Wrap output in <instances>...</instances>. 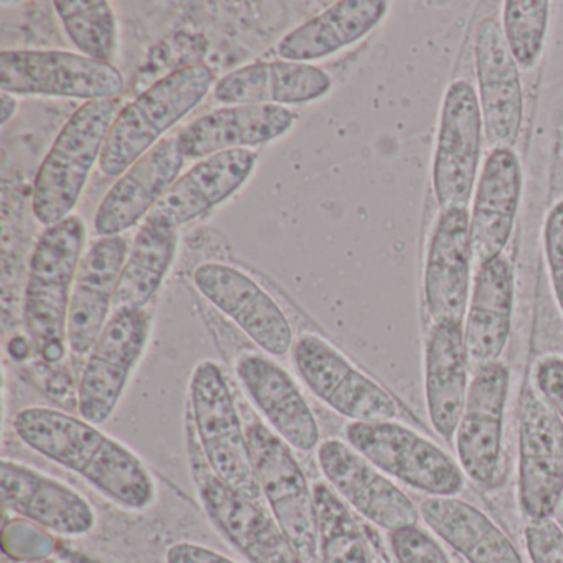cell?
<instances>
[{
  "label": "cell",
  "mask_w": 563,
  "mask_h": 563,
  "mask_svg": "<svg viewBox=\"0 0 563 563\" xmlns=\"http://www.w3.org/2000/svg\"><path fill=\"white\" fill-rule=\"evenodd\" d=\"M12 427L25 446L77 474L120 509L144 512L156 504L159 487L150 467L100 424L32 405L15 413Z\"/></svg>",
  "instance_id": "obj_1"
},
{
  "label": "cell",
  "mask_w": 563,
  "mask_h": 563,
  "mask_svg": "<svg viewBox=\"0 0 563 563\" xmlns=\"http://www.w3.org/2000/svg\"><path fill=\"white\" fill-rule=\"evenodd\" d=\"M85 242L84 219L68 217L44 230L29 262L22 314L32 351L45 364H60L67 355L68 309Z\"/></svg>",
  "instance_id": "obj_2"
},
{
  "label": "cell",
  "mask_w": 563,
  "mask_h": 563,
  "mask_svg": "<svg viewBox=\"0 0 563 563\" xmlns=\"http://www.w3.org/2000/svg\"><path fill=\"white\" fill-rule=\"evenodd\" d=\"M216 85V74L206 64L177 68L151 85L113 121L100 157L101 173L123 176L167 131L200 107Z\"/></svg>",
  "instance_id": "obj_3"
},
{
  "label": "cell",
  "mask_w": 563,
  "mask_h": 563,
  "mask_svg": "<svg viewBox=\"0 0 563 563\" xmlns=\"http://www.w3.org/2000/svg\"><path fill=\"white\" fill-rule=\"evenodd\" d=\"M118 100L81 104L62 128L35 176L32 212L45 227L71 217L120 113Z\"/></svg>",
  "instance_id": "obj_4"
},
{
  "label": "cell",
  "mask_w": 563,
  "mask_h": 563,
  "mask_svg": "<svg viewBox=\"0 0 563 563\" xmlns=\"http://www.w3.org/2000/svg\"><path fill=\"white\" fill-rule=\"evenodd\" d=\"M189 421L212 473L250 499L262 497L253 466L246 424L222 367L213 361L196 365L189 384Z\"/></svg>",
  "instance_id": "obj_5"
},
{
  "label": "cell",
  "mask_w": 563,
  "mask_h": 563,
  "mask_svg": "<svg viewBox=\"0 0 563 563\" xmlns=\"http://www.w3.org/2000/svg\"><path fill=\"white\" fill-rule=\"evenodd\" d=\"M344 438L357 453L391 479L427 494L456 497L466 476L460 464L423 434L397 421H349Z\"/></svg>",
  "instance_id": "obj_6"
},
{
  "label": "cell",
  "mask_w": 563,
  "mask_h": 563,
  "mask_svg": "<svg viewBox=\"0 0 563 563\" xmlns=\"http://www.w3.org/2000/svg\"><path fill=\"white\" fill-rule=\"evenodd\" d=\"M190 473L203 512L217 532L249 563H305L292 549L272 512L223 483L200 453L192 424L187 420Z\"/></svg>",
  "instance_id": "obj_7"
},
{
  "label": "cell",
  "mask_w": 563,
  "mask_h": 563,
  "mask_svg": "<svg viewBox=\"0 0 563 563\" xmlns=\"http://www.w3.org/2000/svg\"><path fill=\"white\" fill-rule=\"evenodd\" d=\"M253 466L269 512L301 562L319 563L314 493L292 448L268 424H246Z\"/></svg>",
  "instance_id": "obj_8"
},
{
  "label": "cell",
  "mask_w": 563,
  "mask_h": 563,
  "mask_svg": "<svg viewBox=\"0 0 563 563\" xmlns=\"http://www.w3.org/2000/svg\"><path fill=\"white\" fill-rule=\"evenodd\" d=\"M153 332L147 309L113 312L103 334L88 354L77 387V410L84 420L104 424L126 394Z\"/></svg>",
  "instance_id": "obj_9"
},
{
  "label": "cell",
  "mask_w": 563,
  "mask_h": 563,
  "mask_svg": "<svg viewBox=\"0 0 563 563\" xmlns=\"http://www.w3.org/2000/svg\"><path fill=\"white\" fill-rule=\"evenodd\" d=\"M0 88L21 97L117 100L123 74L113 64L62 51H4L0 54Z\"/></svg>",
  "instance_id": "obj_10"
},
{
  "label": "cell",
  "mask_w": 563,
  "mask_h": 563,
  "mask_svg": "<svg viewBox=\"0 0 563 563\" xmlns=\"http://www.w3.org/2000/svg\"><path fill=\"white\" fill-rule=\"evenodd\" d=\"M291 357L306 388L339 417L358 423L397 418L395 398L319 335L296 339Z\"/></svg>",
  "instance_id": "obj_11"
},
{
  "label": "cell",
  "mask_w": 563,
  "mask_h": 563,
  "mask_svg": "<svg viewBox=\"0 0 563 563\" xmlns=\"http://www.w3.org/2000/svg\"><path fill=\"white\" fill-rule=\"evenodd\" d=\"M517 499L527 522L553 519L563 500V420L537 390L520 405Z\"/></svg>",
  "instance_id": "obj_12"
},
{
  "label": "cell",
  "mask_w": 563,
  "mask_h": 563,
  "mask_svg": "<svg viewBox=\"0 0 563 563\" xmlns=\"http://www.w3.org/2000/svg\"><path fill=\"white\" fill-rule=\"evenodd\" d=\"M316 461L332 490L378 529L390 533L420 522V507L347 441L339 438L321 441Z\"/></svg>",
  "instance_id": "obj_13"
},
{
  "label": "cell",
  "mask_w": 563,
  "mask_h": 563,
  "mask_svg": "<svg viewBox=\"0 0 563 563\" xmlns=\"http://www.w3.org/2000/svg\"><path fill=\"white\" fill-rule=\"evenodd\" d=\"M483 113L473 85H450L441 108L433 190L441 209H467L483 153Z\"/></svg>",
  "instance_id": "obj_14"
},
{
  "label": "cell",
  "mask_w": 563,
  "mask_h": 563,
  "mask_svg": "<svg viewBox=\"0 0 563 563\" xmlns=\"http://www.w3.org/2000/svg\"><path fill=\"white\" fill-rule=\"evenodd\" d=\"M197 291L232 319L265 354L285 357L295 345V332L278 302L255 279L225 263H202L194 269Z\"/></svg>",
  "instance_id": "obj_15"
},
{
  "label": "cell",
  "mask_w": 563,
  "mask_h": 563,
  "mask_svg": "<svg viewBox=\"0 0 563 563\" xmlns=\"http://www.w3.org/2000/svg\"><path fill=\"white\" fill-rule=\"evenodd\" d=\"M509 391L510 372L500 362L479 368L471 378L466 407L454 438L457 464L464 476L481 487L496 483Z\"/></svg>",
  "instance_id": "obj_16"
},
{
  "label": "cell",
  "mask_w": 563,
  "mask_h": 563,
  "mask_svg": "<svg viewBox=\"0 0 563 563\" xmlns=\"http://www.w3.org/2000/svg\"><path fill=\"white\" fill-rule=\"evenodd\" d=\"M0 490L5 509L55 536L77 539L97 527V510L84 494L31 464L2 457Z\"/></svg>",
  "instance_id": "obj_17"
},
{
  "label": "cell",
  "mask_w": 563,
  "mask_h": 563,
  "mask_svg": "<svg viewBox=\"0 0 563 563\" xmlns=\"http://www.w3.org/2000/svg\"><path fill=\"white\" fill-rule=\"evenodd\" d=\"M474 62L487 146L512 150L522 128V81L503 27L494 19H483L477 25Z\"/></svg>",
  "instance_id": "obj_18"
},
{
  "label": "cell",
  "mask_w": 563,
  "mask_h": 563,
  "mask_svg": "<svg viewBox=\"0 0 563 563\" xmlns=\"http://www.w3.org/2000/svg\"><path fill=\"white\" fill-rule=\"evenodd\" d=\"M235 374L269 430L292 450H318L322 441L318 418L295 378L282 365L262 354H243L236 358Z\"/></svg>",
  "instance_id": "obj_19"
},
{
  "label": "cell",
  "mask_w": 563,
  "mask_h": 563,
  "mask_svg": "<svg viewBox=\"0 0 563 563\" xmlns=\"http://www.w3.org/2000/svg\"><path fill=\"white\" fill-rule=\"evenodd\" d=\"M467 209L441 210L428 246L423 291L433 324L464 325L470 306L471 225Z\"/></svg>",
  "instance_id": "obj_20"
},
{
  "label": "cell",
  "mask_w": 563,
  "mask_h": 563,
  "mask_svg": "<svg viewBox=\"0 0 563 563\" xmlns=\"http://www.w3.org/2000/svg\"><path fill=\"white\" fill-rule=\"evenodd\" d=\"M131 246L123 236H100L84 253L68 309V351L87 358L113 316V298Z\"/></svg>",
  "instance_id": "obj_21"
},
{
  "label": "cell",
  "mask_w": 563,
  "mask_h": 563,
  "mask_svg": "<svg viewBox=\"0 0 563 563\" xmlns=\"http://www.w3.org/2000/svg\"><path fill=\"white\" fill-rule=\"evenodd\" d=\"M184 157L174 137L157 143L130 167L98 206L95 232L100 236H120L150 216L161 197L183 173Z\"/></svg>",
  "instance_id": "obj_22"
},
{
  "label": "cell",
  "mask_w": 563,
  "mask_h": 563,
  "mask_svg": "<svg viewBox=\"0 0 563 563\" xmlns=\"http://www.w3.org/2000/svg\"><path fill=\"white\" fill-rule=\"evenodd\" d=\"M258 156L252 150H233L200 159L161 197L146 220L179 230L220 206L246 183Z\"/></svg>",
  "instance_id": "obj_23"
},
{
  "label": "cell",
  "mask_w": 563,
  "mask_h": 563,
  "mask_svg": "<svg viewBox=\"0 0 563 563\" xmlns=\"http://www.w3.org/2000/svg\"><path fill=\"white\" fill-rule=\"evenodd\" d=\"M522 196V167L512 150H494L484 163L471 213L473 258L479 266L503 256Z\"/></svg>",
  "instance_id": "obj_24"
},
{
  "label": "cell",
  "mask_w": 563,
  "mask_h": 563,
  "mask_svg": "<svg viewBox=\"0 0 563 563\" xmlns=\"http://www.w3.org/2000/svg\"><path fill=\"white\" fill-rule=\"evenodd\" d=\"M295 121L292 111L273 104L225 107L197 118L176 140L186 159H206L225 151L273 143L285 136Z\"/></svg>",
  "instance_id": "obj_25"
},
{
  "label": "cell",
  "mask_w": 563,
  "mask_h": 563,
  "mask_svg": "<svg viewBox=\"0 0 563 563\" xmlns=\"http://www.w3.org/2000/svg\"><path fill=\"white\" fill-rule=\"evenodd\" d=\"M332 80L324 70L298 62H256L217 81L213 97L225 107L305 104L325 97Z\"/></svg>",
  "instance_id": "obj_26"
},
{
  "label": "cell",
  "mask_w": 563,
  "mask_h": 563,
  "mask_svg": "<svg viewBox=\"0 0 563 563\" xmlns=\"http://www.w3.org/2000/svg\"><path fill=\"white\" fill-rule=\"evenodd\" d=\"M514 269L504 256L479 266L464 319V345L471 372L496 364L510 335Z\"/></svg>",
  "instance_id": "obj_27"
},
{
  "label": "cell",
  "mask_w": 563,
  "mask_h": 563,
  "mask_svg": "<svg viewBox=\"0 0 563 563\" xmlns=\"http://www.w3.org/2000/svg\"><path fill=\"white\" fill-rule=\"evenodd\" d=\"M470 361L461 324H433L424 351V401L438 437L451 441L466 407Z\"/></svg>",
  "instance_id": "obj_28"
},
{
  "label": "cell",
  "mask_w": 563,
  "mask_h": 563,
  "mask_svg": "<svg viewBox=\"0 0 563 563\" xmlns=\"http://www.w3.org/2000/svg\"><path fill=\"white\" fill-rule=\"evenodd\" d=\"M384 0H342L309 19L279 41L278 55L286 62L322 60L371 34L387 15Z\"/></svg>",
  "instance_id": "obj_29"
},
{
  "label": "cell",
  "mask_w": 563,
  "mask_h": 563,
  "mask_svg": "<svg viewBox=\"0 0 563 563\" xmlns=\"http://www.w3.org/2000/svg\"><path fill=\"white\" fill-rule=\"evenodd\" d=\"M420 516L467 563H523L512 540L483 510L460 497H424Z\"/></svg>",
  "instance_id": "obj_30"
},
{
  "label": "cell",
  "mask_w": 563,
  "mask_h": 563,
  "mask_svg": "<svg viewBox=\"0 0 563 563\" xmlns=\"http://www.w3.org/2000/svg\"><path fill=\"white\" fill-rule=\"evenodd\" d=\"M177 230L146 220L130 249L117 291L113 312L146 309L159 292L177 255Z\"/></svg>",
  "instance_id": "obj_31"
},
{
  "label": "cell",
  "mask_w": 563,
  "mask_h": 563,
  "mask_svg": "<svg viewBox=\"0 0 563 563\" xmlns=\"http://www.w3.org/2000/svg\"><path fill=\"white\" fill-rule=\"evenodd\" d=\"M318 517L319 563H377L375 547L351 507L328 483L312 486Z\"/></svg>",
  "instance_id": "obj_32"
},
{
  "label": "cell",
  "mask_w": 563,
  "mask_h": 563,
  "mask_svg": "<svg viewBox=\"0 0 563 563\" xmlns=\"http://www.w3.org/2000/svg\"><path fill=\"white\" fill-rule=\"evenodd\" d=\"M71 44L85 57L111 64L118 54V25L107 0H60L54 2Z\"/></svg>",
  "instance_id": "obj_33"
},
{
  "label": "cell",
  "mask_w": 563,
  "mask_h": 563,
  "mask_svg": "<svg viewBox=\"0 0 563 563\" xmlns=\"http://www.w3.org/2000/svg\"><path fill=\"white\" fill-rule=\"evenodd\" d=\"M550 2L547 0H507L503 32L514 60L522 68L536 67L545 44Z\"/></svg>",
  "instance_id": "obj_34"
},
{
  "label": "cell",
  "mask_w": 563,
  "mask_h": 563,
  "mask_svg": "<svg viewBox=\"0 0 563 563\" xmlns=\"http://www.w3.org/2000/svg\"><path fill=\"white\" fill-rule=\"evenodd\" d=\"M395 563H453L437 539L420 526L388 533Z\"/></svg>",
  "instance_id": "obj_35"
},
{
  "label": "cell",
  "mask_w": 563,
  "mask_h": 563,
  "mask_svg": "<svg viewBox=\"0 0 563 563\" xmlns=\"http://www.w3.org/2000/svg\"><path fill=\"white\" fill-rule=\"evenodd\" d=\"M543 252L556 306L563 316V200L556 202L543 223Z\"/></svg>",
  "instance_id": "obj_36"
},
{
  "label": "cell",
  "mask_w": 563,
  "mask_h": 563,
  "mask_svg": "<svg viewBox=\"0 0 563 563\" xmlns=\"http://www.w3.org/2000/svg\"><path fill=\"white\" fill-rule=\"evenodd\" d=\"M523 539L530 562L563 563V530L555 519L527 522Z\"/></svg>",
  "instance_id": "obj_37"
},
{
  "label": "cell",
  "mask_w": 563,
  "mask_h": 563,
  "mask_svg": "<svg viewBox=\"0 0 563 563\" xmlns=\"http://www.w3.org/2000/svg\"><path fill=\"white\" fill-rule=\"evenodd\" d=\"M533 382L536 390L563 420V357L549 355L537 362Z\"/></svg>",
  "instance_id": "obj_38"
},
{
  "label": "cell",
  "mask_w": 563,
  "mask_h": 563,
  "mask_svg": "<svg viewBox=\"0 0 563 563\" xmlns=\"http://www.w3.org/2000/svg\"><path fill=\"white\" fill-rule=\"evenodd\" d=\"M166 563H239L210 547L196 542H177L166 552Z\"/></svg>",
  "instance_id": "obj_39"
},
{
  "label": "cell",
  "mask_w": 563,
  "mask_h": 563,
  "mask_svg": "<svg viewBox=\"0 0 563 563\" xmlns=\"http://www.w3.org/2000/svg\"><path fill=\"white\" fill-rule=\"evenodd\" d=\"M15 113H18V101H15L14 95L2 91L0 95V124L5 126Z\"/></svg>",
  "instance_id": "obj_40"
},
{
  "label": "cell",
  "mask_w": 563,
  "mask_h": 563,
  "mask_svg": "<svg viewBox=\"0 0 563 563\" xmlns=\"http://www.w3.org/2000/svg\"><path fill=\"white\" fill-rule=\"evenodd\" d=\"M553 519H555V522L559 523L560 529L563 530V500L562 504H560L559 510H556L555 517H553Z\"/></svg>",
  "instance_id": "obj_41"
},
{
  "label": "cell",
  "mask_w": 563,
  "mask_h": 563,
  "mask_svg": "<svg viewBox=\"0 0 563 563\" xmlns=\"http://www.w3.org/2000/svg\"><path fill=\"white\" fill-rule=\"evenodd\" d=\"M27 563H58L57 560L54 559H41V560H32V562Z\"/></svg>",
  "instance_id": "obj_42"
},
{
  "label": "cell",
  "mask_w": 563,
  "mask_h": 563,
  "mask_svg": "<svg viewBox=\"0 0 563 563\" xmlns=\"http://www.w3.org/2000/svg\"><path fill=\"white\" fill-rule=\"evenodd\" d=\"M377 563H385L384 560H382V556H380V559H378Z\"/></svg>",
  "instance_id": "obj_43"
}]
</instances>
